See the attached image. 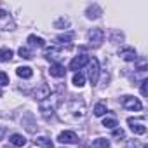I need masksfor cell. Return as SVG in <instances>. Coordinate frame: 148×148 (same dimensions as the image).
Wrapping results in <instances>:
<instances>
[{"instance_id": "cell-1", "label": "cell", "mask_w": 148, "mask_h": 148, "mask_svg": "<svg viewBox=\"0 0 148 148\" xmlns=\"http://www.w3.org/2000/svg\"><path fill=\"white\" fill-rule=\"evenodd\" d=\"M87 38H89V45L91 47H99L105 42V32L101 28H92L87 33Z\"/></svg>"}, {"instance_id": "cell-2", "label": "cell", "mask_w": 148, "mask_h": 148, "mask_svg": "<svg viewBox=\"0 0 148 148\" xmlns=\"http://www.w3.org/2000/svg\"><path fill=\"white\" fill-rule=\"evenodd\" d=\"M89 80L92 86H96L99 80V61L96 58L89 59Z\"/></svg>"}, {"instance_id": "cell-3", "label": "cell", "mask_w": 148, "mask_h": 148, "mask_svg": "<svg viewBox=\"0 0 148 148\" xmlns=\"http://www.w3.org/2000/svg\"><path fill=\"white\" fill-rule=\"evenodd\" d=\"M122 106L125 110H132V112H141L143 110V105L138 98H132V96H124L122 98Z\"/></svg>"}, {"instance_id": "cell-4", "label": "cell", "mask_w": 148, "mask_h": 148, "mask_svg": "<svg viewBox=\"0 0 148 148\" xmlns=\"http://www.w3.org/2000/svg\"><path fill=\"white\" fill-rule=\"evenodd\" d=\"M16 28V25H14V19H12V16L7 12V11H4V9H0V30H14Z\"/></svg>"}, {"instance_id": "cell-5", "label": "cell", "mask_w": 148, "mask_h": 148, "mask_svg": "<svg viewBox=\"0 0 148 148\" xmlns=\"http://www.w3.org/2000/svg\"><path fill=\"white\" fill-rule=\"evenodd\" d=\"M58 141L59 143H64V145H73V143H79V136L73 132V131H63L58 136Z\"/></svg>"}, {"instance_id": "cell-6", "label": "cell", "mask_w": 148, "mask_h": 148, "mask_svg": "<svg viewBox=\"0 0 148 148\" xmlns=\"http://www.w3.org/2000/svg\"><path fill=\"white\" fill-rule=\"evenodd\" d=\"M89 63V56L87 54H79V56H75L71 61H70V70H80L84 64H87Z\"/></svg>"}, {"instance_id": "cell-7", "label": "cell", "mask_w": 148, "mask_h": 148, "mask_svg": "<svg viewBox=\"0 0 148 148\" xmlns=\"http://www.w3.org/2000/svg\"><path fill=\"white\" fill-rule=\"evenodd\" d=\"M127 124H129V127H131V131L134 132V134H145L146 132V125L143 124V119L141 120H136V119H127Z\"/></svg>"}, {"instance_id": "cell-8", "label": "cell", "mask_w": 148, "mask_h": 148, "mask_svg": "<svg viewBox=\"0 0 148 148\" xmlns=\"http://www.w3.org/2000/svg\"><path fill=\"white\" fill-rule=\"evenodd\" d=\"M70 112L75 115V117H84L86 115V105L82 101H71L70 103Z\"/></svg>"}, {"instance_id": "cell-9", "label": "cell", "mask_w": 148, "mask_h": 148, "mask_svg": "<svg viewBox=\"0 0 148 148\" xmlns=\"http://www.w3.org/2000/svg\"><path fill=\"white\" fill-rule=\"evenodd\" d=\"M40 112H42V115L45 119H51L54 115V105L51 103V99H44L40 103Z\"/></svg>"}, {"instance_id": "cell-10", "label": "cell", "mask_w": 148, "mask_h": 148, "mask_svg": "<svg viewBox=\"0 0 148 148\" xmlns=\"http://www.w3.org/2000/svg\"><path fill=\"white\" fill-rule=\"evenodd\" d=\"M119 56H120L122 59H125V61H136V59H138V54H136V51H134L132 47H124V49H120V51H119Z\"/></svg>"}, {"instance_id": "cell-11", "label": "cell", "mask_w": 148, "mask_h": 148, "mask_svg": "<svg viewBox=\"0 0 148 148\" xmlns=\"http://www.w3.org/2000/svg\"><path fill=\"white\" fill-rule=\"evenodd\" d=\"M49 73L52 77H56V79H63L64 75H66V70H64V66L63 64H59V63H54V64H51V70H49Z\"/></svg>"}, {"instance_id": "cell-12", "label": "cell", "mask_w": 148, "mask_h": 148, "mask_svg": "<svg viewBox=\"0 0 148 148\" xmlns=\"http://www.w3.org/2000/svg\"><path fill=\"white\" fill-rule=\"evenodd\" d=\"M101 12H103V11H101V7H99V5H96V4H94V5H89V7H87V11H86V14H87V18H89V19H98V18L101 16Z\"/></svg>"}, {"instance_id": "cell-13", "label": "cell", "mask_w": 148, "mask_h": 148, "mask_svg": "<svg viewBox=\"0 0 148 148\" xmlns=\"http://www.w3.org/2000/svg\"><path fill=\"white\" fill-rule=\"evenodd\" d=\"M9 143H11V145H14V146H18V148H21V146H25V145H26V138H25L23 134H11Z\"/></svg>"}, {"instance_id": "cell-14", "label": "cell", "mask_w": 148, "mask_h": 148, "mask_svg": "<svg viewBox=\"0 0 148 148\" xmlns=\"http://www.w3.org/2000/svg\"><path fill=\"white\" fill-rule=\"evenodd\" d=\"M49 96H51V87H49V86H45V84H44L40 89H37V91H35V98H37V99H40V101H44V99H45V98H49Z\"/></svg>"}, {"instance_id": "cell-15", "label": "cell", "mask_w": 148, "mask_h": 148, "mask_svg": "<svg viewBox=\"0 0 148 148\" xmlns=\"http://www.w3.org/2000/svg\"><path fill=\"white\" fill-rule=\"evenodd\" d=\"M16 73L21 79H32L33 77V70L30 66H19V68H16Z\"/></svg>"}, {"instance_id": "cell-16", "label": "cell", "mask_w": 148, "mask_h": 148, "mask_svg": "<svg viewBox=\"0 0 148 148\" xmlns=\"http://www.w3.org/2000/svg\"><path fill=\"white\" fill-rule=\"evenodd\" d=\"M28 44H30L32 47H44V45H45L44 38H40V37H37V35H30V37H28Z\"/></svg>"}, {"instance_id": "cell-17", "label": "cell", "mask_w": 148, "mask_h": 148, "mask_svg": "<svg viewBox=\"0 0 148 148\" xmlns=\"http://www.w3.org/2000/svg\"><path fill=\"white\" fill-rule=\"evenodd\" d=\"M106 112H108V110H106V103H105V101H99V103L94 106V115H96V117H103Z\"/></svg>"}, {"instance_id": "cell-18", "label": "cell", "mask_w": 148, "mask_h": 148, "mask_svg": "<svg viewBox=\"0 0 148 148\" xmlns=\"http://www.w3.org/2000/svg\"><path fill=\"white\" fill-rule=\"evenodd\" d=\"M35 143H37V145H40V146H44V148H54L52 141H51L49 138H45V136H40V138H37V139H35Z\"/></svg>"}, {"instance_id": "cell-19", "label": "cell", "mask_w": 148, "mask_h": 148, "mask_svg": "<svg viewBox=\"0 0 148 148\" xmlns=\"http://www.w3.org/2000/svg\"><path fill=\"white\" fill-rule=\"evenodd\" d=\"M92 148H110V141L106 138H98V139H94Z\"/></svg>"}, {"instance_id": "cell-20", "label": "cell", "mask_w": 148, "mask_h": 148, "mask_svg": "<svg viewBox=\"0 0 148 148\" xmlns=\"http://www.w3.org/2000/svg\"><path fill=\"white\" fill-rule=\"evenodd\" d=\"M12 59V51L11 49H0V61H11Z\"/></svg>"}, {"instance_id": "cell-21", "label": "cell", "mask_w": 148, "mask_h": 148, "mask_svg": "<svg viewBox=\"0 0 148 148\" xmlns=\"http://www.w3.org/2000/svg\"><path fill=\"white\" fill-rule=\"evenodd\" d=\"M84 84H86V77L82 75V73H75V75H73V86L82 87Z\"/></svg>"}, {"instance_id": "cell-22", "label": "cell", "mask_w": 148, "mask_h": 148, "mask_svg": "<svg viewBox=\"0 0 148 148\" xmlns=\"http://www.w3.org/2000/svg\"><path fill=\"white\" fill-rule=\"evenodd\" d=\"M103 125H105L106 129H117V120H115L113 117H108V119L103 120Z\"/></svg>"}, {"instance_id": "cell-23", "label": "cell", "mask_w": 148, "mask_h": 148, "mask_svg": "<svg viewBox=\"0 0 148 148\" xmlns=\"http://www.w3.org/2000/svg\"><path fill=\"white\" fill-rule=\"evenodd\" d=\"M18 54H19V56H21L23 59H32V58H33L28 47H19V51H18Z\"/></svg>"}, {"instance_id": "cell-24", "label": "cell", "mask_w": 148, "mask_h": 148, "mask_svg": "<svg viewBox=\"0 0 148 148\" xmlns=\"http://www.w3.org/2000/svg\"><path fill=\"white\" fill-rule=\"evenodd\" d=\"M56 54H58V49H56V47H45V51H44V56H45L47 59H51V58H58Z\"/></svg>"}, {"instance_id": "cell-25", "label": "cell", "mask_w": 148, "mask_h": 148, "mask_svg": "<svg viewBox=\"0 0 148 148\" xmlns=\"http://www.w3.org/2000/svg\"><path fill=\"white\" fill-rule=\"evenodd\" d=\"M71 38H73V33H66V35H58V37H56V40H58L59 44H68Z\"/></svg>"}, {"instance_id": "cell-26", "label": "cell", "mask_w": 148, "mask_h": 148, "mask_svg": "<svg viewBox=\"0 0 148 148\" xmlns=\"http://www.w3.org/2000/svg\"><path fill=\"white\" fill-rule=\"evenodd\" d=\"M70 25V21L66 19V18H59L56 23H54V28H63V26H68Z\"/></svg>"}, {"instance_id": "cell-27", "label": "cell", "mask_w": 148, "mask_h": 148, "mask_svg": "<svg viewBox=\"0 0 148 148\" xmlns=\"http://www.w3.org/2000/svg\"><path fill=\"white\" fill-rule=\"evenodd\" d=\"M7 84H9V77H7V73L0 71V86H7Z\"/></svg>"}, {"instance_id": "cell-28", "label": "cell", "mask_w": 148, "mask_h": 148, "mask_svg": "<svg viewBox=\"0 0 148 148\" xmlns=\"http://www.w3.org/2000/svg\"><path fill=\"white\" fill-rule=\"evenodd\" d=\"M113 136H115V138H124L125 134H124L122 129H113Z\"/></svg>"}, {"instance_id": "cell-29", "label": "cell", "mask_w": 148, "mask_h": 148, "mask_svg": "<svg viewBox=\"0 0 148 148\" xmlns=\"http://www.w3.org/2000/svg\"><path fill=\"white\" fill-rule=\"evenodd\" d=\"M146 84H148L146 80H141V94L143 96H146Z\"/></svg>"}, {"instance_id": "cell-30", "label": "cell", "mask_w": 148, "mask_h": 148, "mask_svg": "<svg viewBox=\"0 0 148 148\" xmlns=\"http://www.w3.org/2000/svg\"><path fill=\"white\" fill-rule=\"evenodd\" d=\"M5 132H7V129H5V127H0V139L5 136Z\"/></svg>"}]
</instances>
